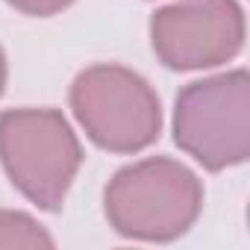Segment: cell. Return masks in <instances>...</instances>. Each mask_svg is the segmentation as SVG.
<instances>
[{
    "instance_id": "8992f818",
    "label": "cell",
    "mask_w": 250,
    "mask_h": 250,
    "mask_svg": "<svg viewBox=\"0 0 250 250\" xmlns=\"http://www.w3.org/2000/svg\"><path fill=\"white\" fill-rule=\"evenodd\" d=\"M53 235L27 212L0 209V247H53Z\"/></svg>"
},
{
    "instance_id": "5b68a950",
    "label": "cell",
    "mask_w": 250,
    "mask_h": 250,
    "mask_svg": "<svg viewBox=\"0 0 250 250\" xmlns=\"http://www.w3.org/2000/svg\"><path fill=\"white\" fill-rule=\"evenodd\" d=\"M150 47L171 71L218 68L244 47L238 0H174L150 18Z\"/></svg>"
},
{
    "instance_id": "6da1fadb",
    "label": "cell",
    "mask_w": 250,
    "mask_h": 250,
    "mask_svg": "<svg viewBox=\"0 0 250 250\" xmlns=\"http://www.w3.org/2000/svg\"><path fill=\"white\" fill-rule=\"evenodd\" d=\"M109 227L133 241H174L203 212V183L171 156H147L115 171L103 191Z\"/></svg>"
},
{
    "instance_id": "52a82bcc",
    "label": "cell",
    "mask_w": 250,
    "mask_h": 250,
    "mask_svg": "<svg viewBox=\"0 0 250 250\" xmlns=\"http://www.w3.org/2000/svg\"><path fill=\"white\" fill-rule=\"evenodd\" d=\"M12 9H18L21 15H30V18H50L62 9H68L74 0H6Z\"/></svg>"
},
{
    "instance_id": "7a4b0ae2",
    "label": "cell",
    "mask_w": 250,
    "mask_h": 250,
    "mask_svg": "<svg viewBox=\"0 0 250 250\" xmlns=\"http://www.w3.org/2000/svg\"><path fill=\"white\" fill-rule=\"evenodd\" d=\"M0 165L30 203L59 212L83 165V145L59 109H6L0 112Z\"/></svg>"
},
{
    "instance_id": "ba28073f",
    "label": "cell",
    "mask_w": 250,
    "mask_h": 250,
    "mask_svg": "<svg viewBox=\"0 0 250 250\" xmlns=\"http://www.w3.org/2000/svg\"><path fill=\"white\" fill-rule=\"evenodd\" d=\"M6 53H3V47H0V94H3V88H6Z\"/></svg>"
},
{
    "instance_id": "3957f363",
    "label": "cell",
    "mask_w": 250,
    "mask_h": 250,
    "mask_svg": "<svg viewBox=\"0 0 250 250\" xmlns=\"http://www.w3.org/2000/svg\"><path fill=\"white\" fill-rule=\"evenodd\" d=\"M68 100L77 124L100 150L142 153L162 133V103L133 68L91 65L74 77Z\"/></svg>"
},
{
    "instance_id": "277c9868",
    "label": "cell",
    "mask_w": 250,
    "mask_h": 250,
    "mask_svg": "<svg viewBox=\"0 0 250 250\" xmlns=\"http://www.w3.org/2000/svg\"><path fill=\"white\" fill-rule=\"evenodd\" d=\"M174 142L197 165L218 174L250 156V77L232 68L194 80L174 100Z\"/></svg>"
}]
</instances>
